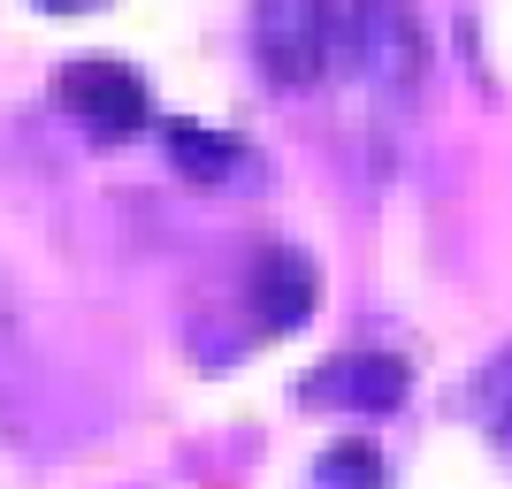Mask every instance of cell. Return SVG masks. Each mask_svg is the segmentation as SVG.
<instances>
[{"instance_id": "6da1fadb", "label": "cell", "mask_w": 512, "mask_h": 489, "mask_svg": "<svg viewBox=\"0 0 512 489\" xmlns=\"http://www.w3.org/2000/svg\"><path fill=\"white\" fill-rule=\"evenodd\" d=\"M344 39H352V62L383 100H413L428 85V23L421 0H344Z\"/></svg>"}, {"instance_id": "7a4b0ae2", "label": "cell", "mask_w": 512, "mask_h": 489, "mask_svg": "<svg viewBox=\"0 0 512 489\" xmlns=\"http://www.w3.org/2000/svg\"><path fill=\"white\" fill-rule=\"evenodd\" d=\"M253 62L283 92L314 85L329 62V0H253Z\"/></svg>"}, {"instance_id": "3957f363", "label": "cell", "mask_w": 512, "mask_h": 489, "mask_svg": "<svg viewBox=\"0 0 512 489\" xmlns=\"http://www.w3.org/2000/svg\"><path fill=\"white\" fill-rule=\"evenodd\" d=\"M62 107L77 115V123H92L100 138H130V130L146 123V77L130 62H115V54H77V62L62 69Z\"/></svg>"}, {"instance_id": "277c9868", "label": "cell", "mask_w": 512, "mask_h": 489, "mask_svg": "<svg viewBox=\"0 0 512 489\" xmlns=\"http://www.w3.org/2000/svg\"><path fill=\"white\" fill-rule=\"evenodd\" d=\"M314 298H321V276H314V260H306L299 245H268V253L253 260L260 329H299V321L314 314Z\"/></svg>"}, {"instance_id": "5b68a950", "label": "cell", "mask_w": 512, "mask_h": 489, "mask_svg": "<svg viewBox=\"0 0 512 489\" xmlns=\"http://www.w3.org/2000/svg\"><path fill=\"white\" fill-rule=\"evenodd\" d=\"M314 398H344V405H360V413H390V405L406 398V367L390 360V352H367V360H337V375H321Z\"/></svg>"}, {"instance_id": "8992f818", "label": "cell", "mask_w": 512, "mask_h": 489, "mask_svg": "<svg viewBox=\"0 0 512 489\" xmlns=\"http://www.w3.org/2000/svg\"><path fill=\"white\" fill-rule=\"evenodd\" d=\"M161 146H169V161L192 176V184H222V176L245 169V146L222 138V130H207V123H169V130H161Z\"/></svg>"}, {"instance_id": "52a82bcc", "label": "cell", "mask_w": 512, "mask_h": 489, "mask_svg": "<svg viewBox=\"0 0 512 489\" xmlns=\"http://www.w3.org/2000/svg\"><path fill=\"white\" fill-rule=\"evenodd\" d=\"M314 482L321 489H383V451L360 444V436H344L314 459Z\"/></svg>"}, {"instance_id": "ba28073f", "label": "cell", "mask_w": 512, "mask_h": 489, "mask_svg": "<svg viewBox=\"0 0 512 489\" xmlns=\"http://www.w3.org/2000/svg\"><path fill=\"white\" fill-rule=\"evenodd\" d=\"M474 413H482L490 436H505V444H512V352L482 367V383H474Z\"/></svg>"}, {"instance_id": "9c48e42d", "label": "cell", "mask_w": 512, "mask_h": 489, "mask_svg": "<svg viewBox=\"0 0 512 489\" xmlns=\"http://www.w3.org/2000/svg\"><path fill=\"white\" fill-rule=\"evenodd\" d=\"M46 8H85V0H46Z\"/></svg>"}]
</instances>
